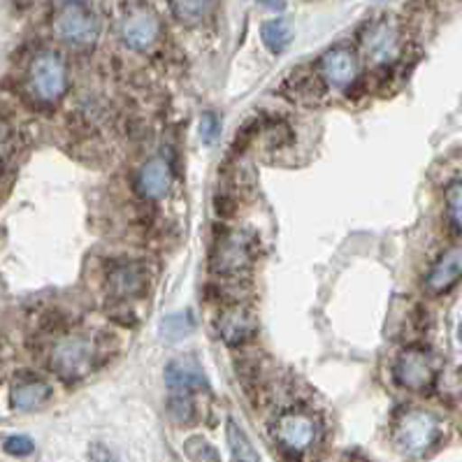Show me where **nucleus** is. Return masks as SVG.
Returning a JSON list of instances; mask_svg holds the SVG:
<instances>
[{"mask_svg": "<svg viewBox=\"0 0 462 462\" xmlns=\"http://www.w3.org/2000/svg\"><path fill=\"white\" fill-rule=\"evenodd\" d=\"M439 439V420L423 409H409L395 423V441L407 456L420 457Z\"/></svg>", "mask_w": 462, "mask_h": 462, "instance_id": "1", "label": "nucleus"}, {"mask_svg": "<svg viewBox=\"0 0 462 462\" xmlns=\"http://www.w3.org/2000/svg\"><path fill=\"white\" fill-rule=\"evenodd\" d=\"M93 365H96V346L84 335L63 337L51 354V367L63 379H82L93 370Z\"/></svg>", "mask_w": 462, "mask_h": 462, "instance_id": "2", "label": "nucleus"}, {"mask_svg": "<svg viewBox=\"0 0 462 462\" xmlns=\"http://www.w3.org/2000/svg\"><path fill=\"white\" fill-rule=\"evenodd\" d=\"M28 82L31 88L44 103H54L59 100L68 88V70L66 63L54 51H44L38 59L31 63V72H28Z\"/></svg>", "mask_w": 462, "mask_h": 462, "instance_id": "3", "label": "nucleus"}, {"mask_svg": "<svg viewBox=\"0 0 462 462\" xmlns=\"http://www.w3.org/2000/svg\"><path fill=\"white\" fill-rule=\"evenodd\" d=\"M256 240L246 230H230L217 240L212 251V267L221 274L242 273L254 261Z\"/></svg>", "mask_w": 462, "mask_h": 462, "instance_id": "4", "label": "nucleus"}, {"mask_svg": "<svg viewBox=\"0 0 462 462\" xmlns=\"http://www.w3.org/2000/svg\"><path fill=\"white\" fill-rule=\"evenodd\" d=\"M274 437L289 453H305L319 441V420L307 411H286L274 423Z\"/></svg>", "mask_w": 462, "mask_h": 462, "instance_id": "5", "label": "nucleus"}, {"mask_svg": "<svg viewBox=\"0 0 462 462\" xmlns=\"http://www.w3.org/2000/svg\"><path fill=\"white\" fill-rule=\"evenodd\" d=\"M395 379L407 391L423 393L435 383V363L420 348H407L395 360Z\"/></svg>", "mask_w": 462, "mask_h": 462, "instance_id": "6", "label": "nucleus"}, {"mask_svg": "<svg viewBox=\"0 0 462 462\" xmlns=\"http://www.w3.org/2000/svg\"><path fill=\"white\" fill-rule=\"evenodd\" d=\"M56 33L60 40L75 47H87L98 40L100 22L96 14L79 5H70L56 17Z\"/></svg>", "mask_w": 462, "mask_h": 462, "instance_id": "7", "label": "nucleus"}, {"mask_svg": "<svg viewBox=\"0 0 462 462\" xmlns=\"http://www.w3.org/2000/svg\"><path fill=\"white\" fill-rule=\"evenodd\" d=\"M158 35H161V22L147 7L133 10L131 14H125L124 23H121V38L135 51L152 50Z\"/></svg>", "mask_w": 462, "mask_h": 462, "instance_id": "8", "label": "nucleus"}, {"mask_svg": "<svg viewBox=\"0 0 462 462\" xmlns=\"http://www.w3.org/2000/svg\"><path fill=\"white\" fill-rule=\"evenodd\" d=\"M165 386L172 393L189 395L193 391H207L205 370L193 356H177L165 365Z\"/></svg>", "mask_w": 462, "mask_h": 462, "instance_id": "9", "label": "nucleus"}, {"mask_svg": "<svg viewBox=\"0 0 462 462\" xmlns=\"http://www.w3.org/2000/svg\"><path fill=\"white\" fill-rule=\"evenodd\" d=\"M217 332L226 344L246 342L256 332V316L245 305L228 307L217 319Z\"/></svg>", "mask_w": 462, "mask_h": 462, "instance_id": "10", "label": "nucleus"}, {"mask_svg": "<svg viewBox=\"0 0 462 462\" xmlns=\"http://www.w3.org/2000/svg\"><path fill=\"white\" fill-rule=\"evenodd\" d=\"M363 50L372 63H391L400 54V33L391 22H379L363 38Z\"/></svg>", "mask_w": 462, "mask_h": 462, "instance_id": "11", "label": "nucleus"}, {"mask_svg": "<svg viewBox=\"0 0 462 462\" xmlns=\"http://www.w3.org/2000/svg\"><path fill=\"white\" fill-rule=\"evenodd\" d=\"M170 186H172V170L163 156L149 158L137 172V190H140V196L149 198V200L163 198Z\"/></svg>", "mask_w": 462, "mask_h": 462, "instance_id": "12", "label": "nucleus"}, {"mask_svg": "<svg viewBox=\"0 0 462 462\" xmlns=\"http://www.w3.org/2000/svg\"><path fill=\"white\" fill-rule=\"evenodd\" d=\"M149 273L140 263H121L109 273V289L119 298H137L147 291Z\"/></svg>", "mask_w": 462, "mask_h": 462, "instance_id": "13", "label": "nucleus"}, {"mask_svg": "<svg viewBox=\"0 0 462 462\" xmlns=\"http://www.w3.org/2000/svg\"><path fill=\"white\" fill-rule=\"evenodd\" d=\"M462 279V246H451L439 256V261L432 265L428 274V289L432 293H444L451 286H456Z\"/></svg>", "mask_w": 462, "mask_h": 462, "instance_id": "14", "label": "nucleus"}, {"mask_svg": "<svg viewBox=\"0 0 462 462\" xmlns=\"http://www.w3.org/2000/svg\"><path fill=\"white\" fill-rule=\"evenodd\" d=\"M356 59L348 50H332L321 59V75L330 87L346 88L356 79Z\"/></svg>", "mask_w": 462, "mask_h": 462, "instance_id": "15", "label": "nucleus"}, {"mask_svg": "<svg viewBox=\"0 0 462 462\" xmlns=\"http://www.w3.org/2000/svg\"><path fill=\"white\" fill-rule=\"evenodd\" d=\"M50 397L51 388L44 381H22V383L12 388V407L17 409V411H31V409L42 407Z\"/></svg>", "mask_w": 462, "mask_h": 462, "instance_id": "16", "label": "nucleus"}, {"mask_svg": "<svg viewBox=\"0 0 462 462\" xmlns=\"http://www.w3.org/2000/svg\"><path fill=\"white\" fill-rule=\"evenodd\" d=\"M261 35H263V42H265V47L273 54H282V51H286L291 47V42H293V23L289 22V19H273V22H265L261 26Z\"/></svg>", "mask_w": 462, "mask_h": 462, "instance_id": "17", "label": "nucleus"}, {"mask_svg": "<svg viewBox=\"0 0 462 462\" xmlns=\"http://www.w3.org/2000/svg\"><path fill=\"white\" fill-rule=\"evenodd\" d=\"M226 437H228V446H230V453L237 462H263L261 456H258L256 446L251 444V439L246 437L245 430L240 425L235 423L233 419L228 420L226 425Z\"/></svg>", "mask_w": 462, "mask_h": 462, "instance_id": "18", "label": "nucleus"}, {"mask_svg": "<svg viewBox=\"0 0 462 462\" xmlns=\"http://www.w3.org/2000/svg\"><path fill=\"white\" fill-rule=\"evenodd\" d=\"M193 328H196L193 316L189 311H177V314H170L163 319V323H161V337L170 344H177L184 337H189V332Z\"/></svg>", "mask_w": 462, "mask_h": 462, "instance_id": "19", "label": "nucleus"}, {"mask_svg": "<svg viewBox=\"0 0 462 462\" xmlns=\"http://www.w3.org/2000/svg\"><path fill=\"white\" fill-rule=\"evenodd\" d=\"M168 413L174 423H180V425L193 423V419H196V404H193V400H190L189 395L172 393V397H170V402H168Z\"/></svg>", "mask_w": 462, "mask_h": 462, "instance_id": "20", "label": "nucleus"}, {"mask_svg": "<svg viewBox=\"0 0 462 462\" xmlns=\"http://www.w3.org/2000/svg\"><path fill=\"white\" fill-rule=\"evenodd\" d=\"M184 451L190 462H221L218 451L202 437H190L184 444Z\"/></svg>", "mask_w": 462, "mask_h": 462, "instance_id": "21", "label": "nucleus"}, {"mask_svg": "<svg viewBox=\"0 0 462 462\" xmlns=\"http://www.w3.org/2000/svg\"><path fill=\"white\" fill-rule=\"evenodd\" d=\"M207 0H174V10H177V17L184 23H196L200 22L202 14H205Z\"/></svg>", "mask_w": 462, "mask_h": 462, "instance_id": "22", "label": "nucleus"}, {"mask_svg": "<svg viewBox=\"0 0 462 462\" xmlns=\"http://www.w3.org/2000/svg\"><path fill=\"white\" fill-rule=\"evenodd\" d=\"M446 205H448V214H451V221L457 230H462V180L453 181L448 189H446Z\"/></svg>", "mask_w": 462, "mask_h": 462, "instance_id": "23", "label": "nucleus"}, {"mask_svg": "<svg viewBox=\"0 0 462 462\" xmlns=\"http://www.w3.org/2000/svg\"><path fill=\"white\" fill-rule=\"evenodd\" d=\"M3 448H5V453H10V456L23 457V456H31V453L35 451V444H33V439L26 435H12V437H7L5 444H3Z\"/></svg>", "mask_w": 462, "mask_h": 462, "instance_id": "24", "label": "nucleus"}, {"mask_svg": "<svg viewBox=\"0 0 462 462\" xmlns=\"http://www.w3.org/2000/svg\"><path fill=\"white\" fill-rule=\"evenodd\" d=\"M218 135H221V121L214 112H207L200 119V137L205 144H217Z\"/></svg>", "mask_w": 462, "mask_h": 462, "instance_id": "25", "label": "nucleus"}, {"mask_svg": "<svg viewBox=\"0 0 462 462\" xmlns=\"http://www.w3.org/2000/svg\"><path fill=\"white\" fill-rule=\"evenodd\" d=\"M7 153H10V128L0 121V168L5 163Z\"/></svg>", "mask_w": 462, "mask_h": 462, "instance_id": "26", "label": "nucleus"}, {"mask_svg": "<svg viewBox=\"0 0 462 462\" xmlns=\"http://www.w3.org/2000/svg\"><path fill=\"white\" fill-rule=\"evenodd\" d=\"M457 339H460V344H462V323L457 326Z\"/></svg>", "mask_w": 462, "mask_h": 462, "instance_id": "27", "label": "nucleus"}, {"mask_svg": "<svg viewBox=\"0 0 462 462\" xmlns=\"http://www.w3.org/2000/svg\"><path fill=\"white\" fill-rule=\"evenodd\" d=\"M66 3H75V0H66Z\"/></svg>", "mask_w": 462, "mask_h": 462, "instance_id": "28", "label": "nucleus"}]
</instances>
